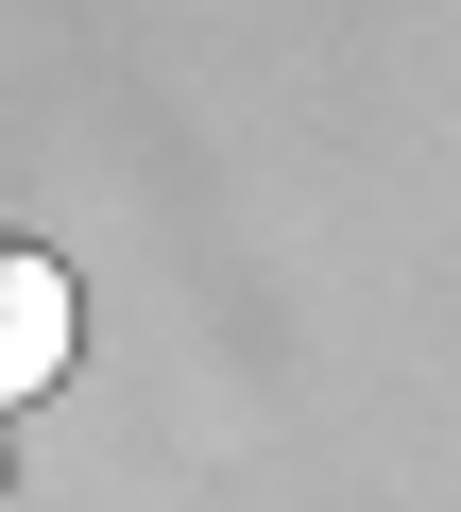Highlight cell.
Returning <instances> with one entry per match:
<instances>
[{"label": "cell", "instance_id": "obj_1", "mask_svg": "<svg viewBox=\"0 0 461 512\" xmlns=\"http://www.w3.org/2000/svg\"><path fill=\"white\" fill-rule=\"evenodd\" d=\"M69 342H86L69 274H52L35 239H0V410H18V393H52V376H69Z\"/></svg>", "mask_w": 461, "mask_h": 512}]
</instances>
